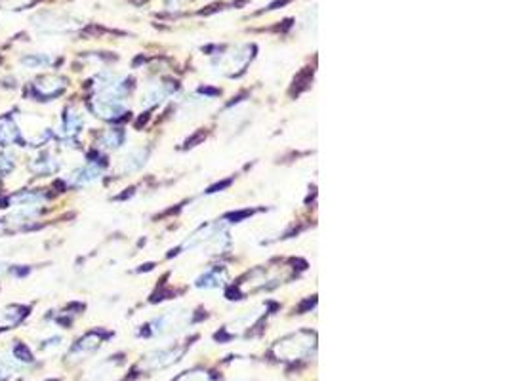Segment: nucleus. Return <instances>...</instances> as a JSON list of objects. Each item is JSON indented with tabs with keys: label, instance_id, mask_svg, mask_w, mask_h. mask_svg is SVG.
<instances>
[{
	"label": "nucleus",
	"instance_id": "nucleus-1",
	"mask_svg": "<svg viewBox=\"0 0 509 381\" xmlns=\"http://www.w3.org/2000/svg\"><path fill=\"white\" fill-rule=\"evenodd\" d=\"M311 347H313V335L296 334L290 335V337H286L283 342H278L277 347H275V353H277V357L300 358L301 355H305Z\"/></svg>",
	"mask_w": 509,
	"mask_h": 381
},
{
	"label": "nucleus",
	"instance_id": "nucleus-2",
	"mask_svg": "<svg viewBox=\"0 0 509 381\" xmlns=\"http://www.w3.org/2000/svg\"><path fill=\"white\" fill-rule=\"evenodd\" d=\"M65 88V80L57 78V76H46V78H40L33 86V91L39 96V98H54L60 91Z\"/></svg>",
	"mask_w": 509,
	"mask_h": 381
},
{
	"label": "nucleus",
	"instance_id": "nucleus-3",
	"mask_svg": "<svg viewBox=\"0 0 509 381\" xmlns=\"http://www.w3.org/2000/svg\"><path fill=\"white\" fill-rule=\"evenodd\" d=\"M181 355V351H159V353H153L141 362V368L145 366L147 370H161L164 366H170L172 362H176L178 357Z\"/></svg>",
	"mask_w": 509,
	"mask_h": 381
},
{
	"label": "nucleus",
	"instance_id": "nucleus-4",
	"mask_svg": "<svg viewBox=\"0 0 509 381\" xmlns=\"http://www.w3.org/2000/svg\"><path fill=\"white\" fill-rule=\"evenodd\" d=\"M80 126H82V116L75 109H69L67 114H65V118H63V136H77L80 132Z\"/></svg>",
	"mask_w": 509,
	"mask_h": 381
},
{
	"label": "nucleus",
	"instance_id": "nucleus-5",
	"mask_svg": "<svg viewBox=\"0 0 509 381\" xmlns=\"http://www.w3.org/2000/svg\"><path fill=\"white\" fill-rule=\"evenodd\" d=\"M100 174L101 172L98 166H84L73 174L71 183L73 185H88V183H93L96 179H100Z\"/></svg>",
	"mask_w": 509,
	"mask_h": 381
},
{
	"label": "nucleus",
	"instance_id": "nucleus-6",
	"mask_svg": "<svg viewBox=\"0 0 509 381\" xmlns=\"http://www.w3.org/2000/svg\"><path fill=\"white\" fill-rule=\"evenodd\" d=\"M143 162H145V152L141 151V149H136V151L128 152L123 160H120V172H134V170H138V168L143 166Z\"/></svg>",
	"mask_w": 509,
	"mask_h": 381
},
{
	"label": "nucleus",
	"instance_id": "nucleus-7",
	"mask_svg": "<svg viewBox=\"0 0 509 381\" xmlns=\"http://www.w3.org/2000/svg\"><path fill=\"white\" fill-rule=\"evenodd\" d=\"M57 160L52 157V154H44V157H40L39 160H35L31 164V170L33 172H37V174H52V172H55L57 170Z\"/></svg>",
	"mask_w": 509,
	"mask_h": 381
},
{
	"label": "nucleus",
	"instance_id": "nucleus-8",
	"mask_svg": "<svg viewBox=\"0 0 509 381\" xmlns=\"http://www.w3.org/2000/svg\"><path fill=\"white\" fill-rule=\"evenodd\" d=\"M25 317V312L21 307H8L4 311H0V328L4 326H14L17 322H21Z\"/></svg>",
	"mask_w": 509,
	"mask_h": 381
},
{
	"label": "nucleus",
	"instance_id": "nucleus-9",
	"mask_svg": "<svg viewBox=\"0 0 509 381\" xmlns=\"http://www.w3.org/2000/svg\"><path fill=\"white\" fill-rule=\"evenodd\" d=\"M19 139V130L16 124H12L10 121H4L0 124V145H10L16 143Z\"/></svg>",
	"mask_w": 509,
	"mask_h": 381
},
{
	"label": "nucleus",
	"instance_id": "nucleus-10",
	"mask_svg": "<svg viewBox=\"0 0 509 381\" xmlns=\"http://www.w3.org/2000/svg\"><path fill=\"white\" fill-rule=\"evenodd\" d=\"M164 96H166L164 86H162V84H153V86H149L145 90V94L141 96V103H145V105H154V103L162 101Z\"/></svg>",
	"mask_w": 509,
	"mask_h": 381
},
{
	"label": "nucleus",
	"instance_id": "nucleus-11",
	"mask_svg": "<svg viewBox=\"0 0 509 381\" xmlns=\"http://www.w3.org/2000/svg\"><path fill=\"white\" fill-rule=\"evenodd\" d=\"M124 139V134L120 130H107L103 137H101V145L105 147V149H116L118 145L123 143Z\"/></svg>",
	"mask_w": 509,
	"mask_h": 381
},
{
	"label": "nucleus",
	"instance_id": "nucleus-12",
	"mask_svg": "<svg viewBox=\"0 0 509 381\" xmlns=\"http://www.w3.org/2000/svg\"><path fill=\"white\" fill-rule=\"evenodd\" d=\"M50 63V57L48 55H37V53H33V55H25L24 60H21V65L27 69H35V67H44Z\"/></svg>",
	"mask_w": 509,
	"mask_h": 381
},
{
	"label": "nucleus",
	"instance_id": "nucleus-13",
	"mask_svg": "<svg viewBox=\"0 0 509 381\" xmlns=\"http://www.w3.org/2000/svg\"><path fill=\"white\" fill-rule=\"evenodd\" d=\"M98 345H100V337H98L96 334H88L84 339H80V342H78V345L75 347V353H77V351H82V353H90V351L96 349Z\"/></svg>",
	"mask_w": 509,
	"mask_h": 381
},
{
	"label": "nucleus",
	"instance_id": "nucleus-14",
	"mask_svg": "<svg viewBox=\"0 0 509 381\" xmlns=\"http://www.w3.org/2000/svg\"><path fill=\"white\" fill-rule=\"evenodd\" d=\"M14 360H16V362H31L33 353L27 349L25 345L17 343V345H14Z\"/></svg>",
	"mask_w": 509,
	"mask_h": 381
},
{
	"label": "nucleus",
	"instance_id": "nucleus-15",
	"mask_svg": "<svg viewBox=\"0 0 509 381\" xmlns=\"http://www.w3.org/2000/svg\"><path fill=\"white\" fill-rule=\"evenodd\" d=\"M222 278L217 276V274H212V273H206L202 276L201 281H199V286H206V288H212V286H220L222 284Z\"/></svg>",
	"mask_w": 509,
	"mask_h": 381
},
{
	"label": "nucleus",
	"instance_id": "nucleus-16",
	"mask_svg": "<svg viewBox=\"0 0 509 381\" xmlns=\"http://www.w3.org/2000/svg\"><path fill=\"white\" fill-rule=\"evenodd\" d=\"M8 372H10L8 366L4 364V362H0V380H4V378L8 375Z\"/></svg>",
	"mask_w": 509,
	"mask_h": 381
}]
</instances>
